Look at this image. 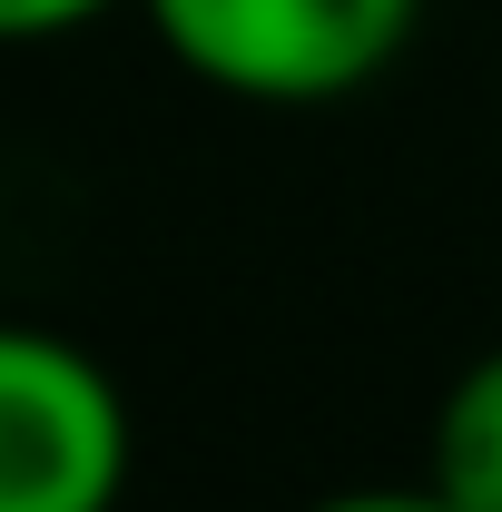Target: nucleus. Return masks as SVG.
I'll return each mask as SVG.
<instances>
[{"instance_id":"1","label":"nucleus","mask_w":502,"mask_h":512,"mask_svg":"<svg viewBox=\"0 0 502 512\" xmlns=\"http://www.w3.org/2000/svg\"><path fill=\"white\" fill-rule=\"evenodd\" d=\"M168 60L256 99V109H325L404 60L424 0H138Z\"/></svg>"},{"instance_id":"2","label":"nucleus","mask_w":502,"mask_h":512,"mask_svg":"<svg viewBox=\"0 0 502 512\" xmlns=\"http://www.w3.org/2000/svg\"><path fill=\"white\" fill-rule=\"evenodd\" d=\"M128 394L50 325H0V512H119Z\"/></svg>"},{"instance_id":"3","label":"nucleus","mask_w":502,"mask_h":512,"mask_svg":"<svg viewBox=\"0 0 502 512\" xmlns=\"http://www.w3.org/2000/svg\"><path fill=\"white\" fill-rule=\"evenodd\" d=\"M434 483L463 512H502V345L473 355L434 404Z\"/></svg>"},{"instance_id":"4","label":"nucleus","mask_w":502,"mask_h":512,"mask_svg":"<svg viewBox=\"0 0 502 512\" xmlns=\"http://www.w3.org/2000/svg\"><path fill=\"white\" fill-rule=\"evenodd\" d=\"M119 0H0V50H30V40H69L89 20H109Z\"/></svg>"},{"instance_id":"5","label":"nucleus","mask_w":502,"mask_h":512,"mask_svg":"<svg viewBox=\"0 0 502 512\" xmlns=\"http://www.w3.org/2000/svg\"><path fill=\"white\" fill-rule=\"evenodd\" d=\"M306 512H463V503H453L434 473H424V483H365V493H325V503H306Z\"/></svg>"}]
</instances>
